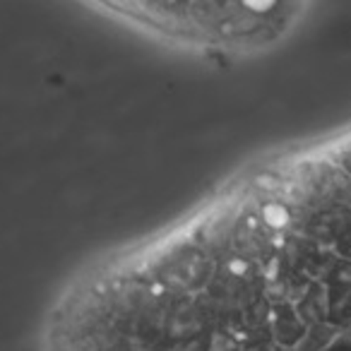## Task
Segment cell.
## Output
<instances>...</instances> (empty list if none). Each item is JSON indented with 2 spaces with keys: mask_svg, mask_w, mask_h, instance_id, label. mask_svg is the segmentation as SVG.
Listing matches in <instances>:
<instances>
[{
  "mask_svg": "<svg viewBox=\"0 0 351 351\" xmlns=\"http://www.w3.org/2000/svg\"><path fill=\"white\" fill-rule=\"evenodd\" d=\"M274 335L282 344H296L303 337V322L298 320L296 311L287 303L274 308Z\"/></svg>",
  "mask_w": 351,
  "mask_h": 351,
  "instance_id": "obj_1",
  "label": "cell"
}]
</instances>
